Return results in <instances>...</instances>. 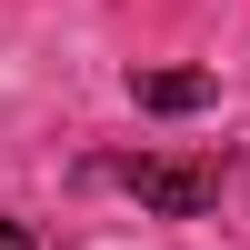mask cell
I'll return each mask as SVG.
<instances>
[{
  "label": "cell",
  "mask_w": 250,
  "mask_h": 250,
  "mask_svg": "<svg viewBox=\"0 0 250 250\" xmlns=\"http://www.w3.org/2000/svg\"><path fill=\"white\" fill-rule=\"evenodd\" d=\"M120 190L160 220H200L220 200V170H200V160H120Z\"/></svg>",
  "instance_id": "obj_1"
},
{
  "label": "cell",
  "mask_w": 250,
  "mask_h": 250,
  "mask_svg": "<svg viewBox=\"0 0 250 250\" xmlns=\"http://www.w3.org/2000/svg\"><path fill=\"white\" fill-rule=\"evenodd\" d=\"M130 100H140V110H160V120H190V110H210V100H220V80H210V70H140Z\"/></svg>",
  "instance_id": "obj_2"
},
{
  "label": "cell",
  "mask_w": 250,
  "mask_h": 250,
  "mask_svg": "<svg viewBox=\"0 0 250 250\" xmlns=\"http://www.w3.org/2000/svg\"><path fill=\"white\" fill-rule=\"evenodd\" d=\"M0 250H40V240H30V230H20V220H0Z\"/></svg>",
  "instance_id": "obj_3"
}]
</instances>
